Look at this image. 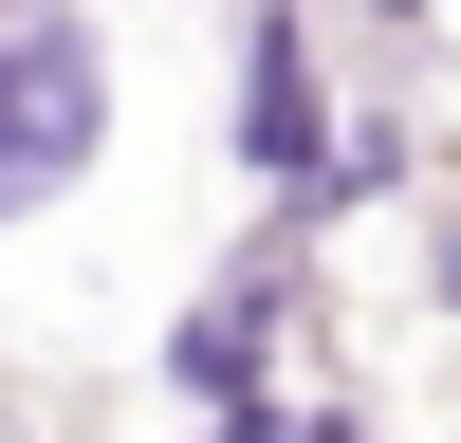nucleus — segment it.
I'll use <instances>...</instances> for the list:
<instances>
[{"mask_svg":"<svg viewBox=\"0 0 461 443\" xmlns=\"http://www.w3.org/2000/svg\"><path fill=\"white\" fill-rule=\"evenodd\" d=\"M74 148H93V37H74V19H19V37H0V203L56 185Z\"/></svg>","mask_w":461,"mask_h":443,"instance_id":"nucleus-1","label":"nucleus"}]
</instances>
